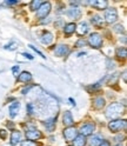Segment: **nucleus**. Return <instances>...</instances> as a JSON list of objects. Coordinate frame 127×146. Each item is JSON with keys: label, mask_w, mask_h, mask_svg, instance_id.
<instances>
[{"label": "nucleus", "mask_w": 127, "mask_h": 146, "mask_svg": "<svg viewBox=\"0 0 127 146\" xmlns=\"http://www.w3.org/2000/svg\"><path fill=\"white\" fill-rule=\"evenodd\" d=\"M122 112H124V107L121 106V104L113 103V104H111L110 106L107 107L106 112H105V115L108 118V119H114V118L119 117Z\"/></svg>", "instance_id": "1"}, {"label": "nucleus", "mask_w": 127, "mask_h": 146, "mask_svg": "<svg viewBox=\"0 0 127 146\" xmlns=\"http://www.w3.org/2000/svg\"><path fill=\"white\" fill-rule=\"evenodd\" d=\"M87 42L89 44L91 47H93V48H100L103 46V38H101L100 34L92 33V34H89L88 39H87Z\"/></svg>", "instance_id": "2"}, {"label": "nucleus", "mask_w": 127, "mask_h": 146, "mask_svg": "<svg viewBox=\"0 0 127 146\" xmlns=\"http://www.w3.org/2000/svg\"><path fill=\"white\" fill-rule=\"evenodd\" d=\"M127 126V123L125 119H118V120H112L108 124V127L112 132H119L121 130H125Z\"/></svg>", "instance_id": "3"}, {"label": "nucleus", "mask_w": 127, "mask_h": 146, "mask_svg": "<svg viewBox=\"0 0 127 146\" xmlns=\"http://www.w3.org/2000/svg\"><path fill=\"white\" fill-rule=\"evenodd\" d=\"M51 3L48 1H45L40 5V7L38 8V12H37V17L39 18V19H42V18L46 17L50 12H51Z\"/></svg>", "instance_id": "4"}, {"label": "nucleus", "mask_w": 127, "mask_h": 146, "mask_svg": "<svg viewBox=\"0 0 127 146\" xmlns=\"http://www.w3.org/2000/svg\"><path fill=\"white\" fill-rule=\"evenodd\" d=\"M118 19V12L115 8H108L105 13V20L107 24H114Z\"/></svg>", "instance_id": "5"}, {"label": "nucleus", "mask_w": 127, "mask_h": 146, "mask_svg": "<svg viewBox=\"0 0 127 146\" xmlns=\"http://www.w3.org/2000/svg\"><path fill=\"white\" fill-rule=\"evenodd\" d=\"M77 135H78V131L74 129L73 126L67 127V129L64 130V137H65V139L67 141H73Z\"/></svg>", "instance_id": "6"}, {"label": "nucleus", "mask_w": 127, "mask_h": 146, "mask_svg": "<svg viewBox=\"0 0 127 146\" xmlns=\"http://www.w3.org/2000/svg\"><path fill=\"white\" fill-rule=\"evenodd\" d=\"M95 130V125L92 124V123H88V124H85L80 127V134L84 135V137H87V135H91Z\"/></svg>", "instance_id": "7"}, {"label": "nucleus", "mask_w": 127, "mask_h": 146, "mask_svg": "<svg viewBox=\"0 0 127 146\" xmlns=\"http://www.w3.org/2000/svg\"><path fill=\"white\" fill-rule=\"evenodd\" d=\"M41 137H42L41 132L38 131L37 129H31V130H27L26 131V138H27V140H31V141L38 140V139L41 138Z\"/></svg>", "instance_id": "8"}, {"label": "nucleus", "mask_w": 127, "mask_h": 146, "mask_svg": "<svg viewBox=\"0 0 127 146\" xmlns=\"http://www.w3.org/2000/svg\"><path fill=\"white\" fill-rule=\"evenodd\" d=\"M68 52H69V48H68V46H66V45H58L56 47V50H54V53H56V56H58V57L66 56Z\"/></svg>", "instance_id": "9"}, {"label": "nucleus", "mask_w": 127, "mask_h": 146, "mask_svg": "<svg viewBox=\"0 0 127 146\" xmlns=\"http://www.w3.org/2000/svg\"><path fill=\"white\" fill-rule=\"evenodd\" d=\"M62 121H64V125L67 126V127H71L73 126L74 124V120H73V117H72V113L69 111H66L64 113V117H62Z\"/></svg>", "instance_id": "10"}, {"label": "nucleus", "mask_w": 127, "mask_h": 146, "mask_svg": "<svg viewBox=\"0 0 127 146\" xmlns=\"http://www.w3.org/2000/svg\"><path fill=\"white\" fill-rule=\"evenodd\" d=\"M103 143H104L103 138H101L100 135H98V134L92 135V137H91V138L88 139V144H89V146H100Z\"/></svg>", "instance_id": "11"}, {"label": "nucleus", "mask_w": 127, "mask_h": 146, "mask_svg": "<svg viewBox=\"0 0 127 146\" xmlns=\"http://www.w3.org/2000/svg\"><path fill=\"white\" fill-rule=\"evenodd\" d=\"M66 14H67L68 18H71V19L77 20L81 17V11L79 10V8H71V10H68L66 12Z\"/></svg>", "instance_id": "12"}, {"label": "nucleus", "mask_w": 127, "mask_h": 146, "mask_svg": "<svg viewBox=\"0 0 127 146\" xmlns=\"http://www.w3.org/2000/svg\"><path fill=\"white\" fill-rule=\"evenodd\" d=\"M18 80L21 81V83H28V81L32 80V74L30 72H26V71L21 72L19 74V77H18Z\"/></svg>", "instance_id": "13"}, {"label": "nucleus", "mask_w": 127, "mask_h": 146, "mask_svg": "<svg viewBox=\"0 0 127 146\" xmlns=\"http://www.w3.org/2000/svg\"><path fill=\"white\" fill-rule=\"evenodd\" d=\"M85 144H86V137L81 134H78L73 140V146H85Z\"/></svg>", "instance_id": "14"}, {"label": "nucleus", "mask_w": 127, "mask_h": 146, "mask_svg": "<svg viewBox=\"0 0 127 146\" xmlns=\"http://www.w3.org/2000/svg\"><path fill=\"white\" fill-rule=\"evenodd\" d=\"M19 108H20V103L19 102H14L11 106H10V115L12 118H14L18 113V111H19Z\"/></svg>", "instance_id": "15"}, {"label": "nucleus", "mask_w": 127, "mask_h": 146, "mask_svg": "<svg viewBox=\"0 0 127 146\" xmlns=\"http://www.w3.org/2000/svg\"><path fill=\"white\" fill-rule=\"evenodd\" d=\"M20 140H21V133L19 131H13L11 134V144L15 145L18 143H20Z\"/></svg>", "instance_id": "16"}, {"label": "nucleus", "mask_w": 127, "mask_h": 146, "mask_svg": "<svg viewBox=\"0 0 127 146\" xmlns=\"http://www.w3.org/2000/svg\"><path fill=\"white\" fill-rule=\"evenodd\" d=\"M89 4L95 6V8H98V10H106L108 3L106 1V0H98V1H91Z\"/></svg>", "instance_id": "17"}, {"label": "nucleus", "mask_w": 127, "mask_h": 146, "mask_svg": "<svg viewBox=\"0 0 127 146\" xmlns=\"http://www.w3.org/2000/svg\"><path fill=\"white\" fill-rule=\"evenodd\" d=\"M88 25H87V23H81L78 27H77V31H78V33H79V35H83V34H86L87 32H88Z\"/></svg>", "instance_id": "18"}, {"label": "nucleus", "mask_w": 127, "mask_h": 146, "mask_svg": "<svg viewBox=\"0 0 127 146\" xmlns=\"http://www.w3.org/2000/svg\"><path fill=\"white\" fill-rule=\"evenodd\" d=\"M52 41H53V34H52V33L46 32V33L42 35V38H41V42H42V44H45V45H50Z\"/></svg>", "instance_id": "19"}, {"label": "nucleus", "mask_w": 127, "mask_h": 146, "mask_svg": "<svg viewBox=\"0 0 127 146\" xmlns=\"http://www.w3.org/2000/svg\"><path fill=\"white\" fill-rule=\"evenodd\" d=\"M94 107L95 108H103L104 106H105V99L103 98V97H97L95 99H94Z\"/></svg>", "instance_id": "20"}, {"label": "nucleus", "mask_w": 127, "mask_h": 146, "mask_svg": "<svg viewBox=\"0 0 127 146\" xmlns=\"http://www.w3.org/2000/svg\"><path fill=\"white\" fill-rule=\"evenodd\" d=\"M75 29H77L75 24H73V23H69V24H67V25L65 26V34L69 35V34H72V33H74Z\"/></svg>", "instance_id": "21"}, {"label": "nucleus", "mask_w": 127, "mask_h": 146, "mask_svg": "<svg viewBox=\"0 0 127 146\" xmlns=\"http://www.w3.org/2000/svg\"><path fill=\"white\" fill-rule=\"evenodd\" d=\"M91 21H92V24L95 26H101L103 25V18L99 17V15H94V17H92Z\"/></svg>", "instance_id": "22"}, {"label": "nucleus", "mask_w": 127, "mask_h": 146, "mask_svg": "<svg viewBox=\"0 0 127 146\" xmlns=\"http://www.w3.org/2000/svg\"><path fill=\"white\" fill-rule=\"evenodd\" d=\"M56 120H57V118H53V119H51V120H48V121L45 123V126H46V129L50 130V131H53L54 126H56Z\"/></svg>", "instance_id": "23"}, {"label": "nucleus", "mask_w": 127, "mask_h": 146, "mask_svg": "<svg viewBox=\"0 0 127 146\" xmlns=\"http://www.w3.org/2000/svg\"><path fill=\"white\" fill-rule=\"evenodd\" d=\"M116 56L120 57V58H125L127 56V51H126V47H120L116 50Z\"/></svg>", "instance_id": "24"}, {"label": "nucleus", "mask_w": 127, "mask_h": 146, "mask_svg": "<svg viewBox=\"0 0 127 146\" xmlns=\"http://www.w3.org/2000/svg\"><path fill=\"white\" fill-rule=\"evenodd\" d=\"M41 4H42V1H40V0H33V1L31 3V10L32 11H35L37 8L40 7Z\"/></svg>", "instance_id": "25"}, {"label": "nucleus", "mask_w": 127, "mask_h": 146, "mask_svg": "<svg viewBox=\"0 0 127 146\" xmlns=\"http://www.w3.org/2000/svg\"><path fill=\"white\" fill-rule=\"evenodd\" d=\"M21 146H38V144L35 141H31V140H24L21 143Z\"/></svg>", "instance_id": "26"}, {"label": "nucleus", "mask_w": 127, "mask_h": 146, "mask_svg": "<svg viewBox=\"0 0 127 146\" xmlns=\"http://www.w3.org/2000/svg\"><path fill=\"white\" fill-rule=\"evenodd\" d=\"M18 47V42H11L10 45H7V46H5L6 50H10V51H13Z\"/></svg>", "instance_id": "27"}, {"label": "nucleus", "mask_w": 127, "mask_h": 146, "mask_svg": "<svg viewBox=\"0 0 127 146\" xmlns=\"http://www.w3.org/2000/svg\"><path fill=\"white\" fill-rule=\"evenodd\" d=\"M118 77H119V73H114V74H113V78L111 77V80H110V81H108V84H110V85L114 84V83H115V81H116V79H118Z\"/></svg>", "instance_id": "28"}, {"label": "nucleus", "mask_w": 127, "mask_h": 146, "mask_svg": "<svg viewBox=\"0 0 127 146\" xmlns=\"http://www.w3.org/2000/svg\"><path fill=\"white\" fill-rule=\"evenodd\" d=\"M85 45H86V40H84V39H80V40H78V41H77L75 46H77V47H84Z\"/></svg>", "instance_id": "29"}, {"label": "nucleus", "mask_w": 127, "mask_h": 146, "mask_svg": "<svg viewBox=\"0 0 127 146\" xmlns=\"http://www.w3.org/2000/svg\"><path fill=\"white\" fill-rule=\"evenodd\" d=\"M114 31L118 32V33H122V32H124V26H122V25H116V26H114Z\"/></svg>", "instance_id": "30"}, {"label": "nucleus", "mask_w": 127, "mask_h": 146, "mask_svg": "<svg viewBox=\"0 0 127 146\" xmlns=\"http://www.w3.org/2000/svg\"><path fill=\"white\" fill-rule=\"evenodd\" d=\"M28 46H30V47H31V48H32L33 51H35V52H37V53L39 54V56H40L41 58H44V59H45V58H46V57H45V56H44V54H42V53H41V52H40V51H39V50L37 48V47H34V46H33V45H28Z\"/></svg>", "instance_id": "31"}, {"label": "nucleus", "mask_w": 127, "mask_h": 146, "mask_svg": "<svg viewBox=\"0 0 127 146\" xmlns=\"http://www.w3.org/2000/svg\"><path fill=\"white\" fill-rule=\"evenodd\" d=\"M124 139H125V135H118V137H115V141H116V143L124 141Z\"/></svg>", "instance_id": "32"}, {"label": "nucleus", "mask_w": 127, "mask_h": 146, "mask_svg": "<svg viewBox=\"0 0 127 146\" xmlns=\"http://www.w3.org/2000/svg\"><path fill=\"white\" fill-rule=\"evenodd\" d=\"M12 72H13V74H14V76H18V73H19V66H14V67H12Z\"/></svg>", "instance_id": "33"}, {"label": "nucleus", "mask_w": 127, "mask_h": 146, "mask_svg": "<svg viewBox=\"0 0 127 146\" xmlns=\"http://www.w3.org/2000/svg\"><path fill=\"white\" fill-rule=\"evenodd\" d=\"M31 88H32V86H30V87H26V88H24V90H22V93H24V94H26L27 92H30V90H31Z\"/></svg>", "instance_id": "34"}, {"label": "nucleus", "mask_w": 127, "mask_h": 146, "mask_svg": "<svg viewBox=\"0 0 127 146\" xmlns=\"http://www.w3.org/2000/svg\"><path fill=\"white\" fill-rule=\"evenodd\" d=\"M22 56L26 57V58H28V59H33V57L31 56V54H28V53H22Z\"/></svg>", "instance_id": "35"}, {"label": "nucleus", "mask_w": 127, "mask_h": 146, "mask_svg": "<svg viewBox=\"0 0 127 146\" xmlns=\"http://www.w3.org/2000/svg\"><path fill=\"white\" fill-rule=\"evenodd\" d=\"M0 135H1V138H5V135H6V132H5L4 130H1V131H0Z\"/></svg>", "instance_id": "36"}, {"label": "nucleus", "mask_w": 127, "mask_h": 146, "mask_svg": "<svg viewBox=\"0 0 127 146\" xmlns=\"http://www.w3.org/2000/svg\"><path fill=\"white\" fill-rule=\"evenodd\" d=\"M5 4L6 5H14V4H18V1H6Z\"/></svg>", "instance_id": "37"}, {"label": "nucleus", "mask_w": 127, "mask_h": 146, "mask_svg": "<svg viewBox=\"0 0 127 146\" xmlns=\"http://www.w3.org/2000/svg\"><path fill=\"white\" fill-rule=\"evenodd\" d=\"M100 146H111V145H110V143H108V141H104Z\"/></svg>", "instance_id": "38"}, {"label": "nucleus", "mask_w": 127, "mask_h": 146, "mask_svg": "<svg viewBox=\"0 0 127 146\" xmlns=\"http://www.w3.org/2000/svg\"><path fill=\"white\" fill-rule=\"evenodd\" d=\"M69 102H71V104H72V105H75V102H74V100L72 99V98H69Z\"/></svg>", "instance_id": "39"}, {"label": "nucleus", "mask_w": 127, "mask_h": 146, "mask_svg": "<svg viewBox=\"0 0 127 146\" xmlns=\"http://www.w3.org/2000/svg\"><path fill=\"white\" fill-rule=\"evenodd\" d=\"M122 77H124V80L126 81V72H124V73H122Z\"/></svg>", "instance_id": "40"}, {"label": "nucleus", "mask_w": 127, "mask_h": 146, "mask_svg": "<svg viewBox=\"0 0 127 146\" xmlns=\"http://www.w3.org/2000/svg\"><path fill=\"white\" fill-rule=\"evenodd\" d=\"M116 146H121V145H116Z\"/></svg>", "instance_id": "41"}]
</instances>
